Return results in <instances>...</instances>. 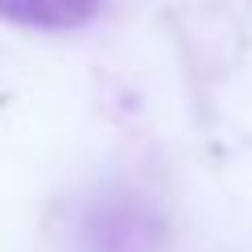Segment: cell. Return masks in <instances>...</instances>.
<instances>
[{"label":"cell","mask_w":252,"mask_h":252,"mask_svg":"<svg viewBox=\"0 0 252 252\" xmlns=\"http://www.w3.org/2000/svg\"><path fill=\"white\" fill-rule=\"evenodd\" d=\"M103 0H0V21L21 29H79Z\"/></svg>","instance_id":"cell-1"}]
</instances>
